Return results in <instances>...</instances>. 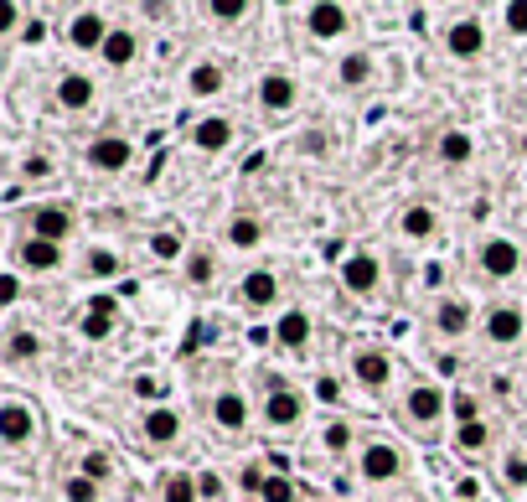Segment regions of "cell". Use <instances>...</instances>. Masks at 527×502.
<instances>
[{
  "label": "cell",
  "mask_w": 527,
  "mask_h": 502,
  "mask_svg": "<svg viewBox=\"0 0 527 502\" xmlns=\"http://www.w3.org/2000/svg\"><path fill=\"white\" fill-rule=\"evenodd\" d=\"M445 415H450V394L440 389V383L419 378V383H409V389H403V420H409L414 430H434Z\"/></svg>",
  "instance_id": "1"
},
{
  "label": "cell",
  "mask_w": 527,
  "mask_h": 502,
  "mask_svg": "<svg viewBox=\"0 0 527 502\" xmlns=\"http://www.w3.org/2000/svg\"><path fill=\"white\" fill-rule=\"evenodd\" d=\"M305 409H310V394L295 389V383H274V389L259 399V415H264L269 430H300Z\"/></svg>",
  "instance_id": "2"
},
{
  "label": "cell",
  "mask_w": 527,
  "mask_h": 502,
  "mask_svg": "<svg viewBox=\"0 0 527 502\" xmlns=\"http://www.w3.org/2000/svg\"><path fill=\"white\" fill-rule=\"evenodd\" d=\"M26 233H31V239H47V244L68 249V239L78 233V213L68 208V202H37V208L26 213Z\"/></svg>",
  "instance_id": "3"
},
{
  "label": "cell",
  "mask_w": 527,
  "mask_h": 502,
  "mask_svg": "<svg viewBox=\"0 0 527 502\" xmlns=\"http://www.w3.org/2000/svg\"><path fill=\"white\" fill-rule=\"evenodd\" d=\"M357 477L383 487V482H398L403 477V451L393 446V440H362L357 446Z\"/></svg>",
  "instance_id": "4"
},
{
  "label": "cell",
  "mask_w": 527,
  "mask_h": 502,
  "mask_svg": "<svg viewBox=\"0 0 527 502\" xmlns=\"http://www.w3.org/2000/svg\"><path fill=\"white\" fill-rule=\"evenodd\" d=\"M476 264H481L486 280H512L522 270V244L507 239V233H486L481 249H476Z\"/></svg>",
  "instance_id": "5"
},
{
  "label": "cell",
  "mask_w": 527,
  "mask_h": 502,
  "mask_svg": "<svg viewBox=\"0 0 527 502\" xmlns=\"http://www.w3.org/2000/svg\"><path fill=\"white\" fill-rule=\"evenodd\" d=\"M341 290L357 295V301H372V295L383 290V259L367 254V249L347 254V259H341Z\"/></svg>",
  "instance_id": "6"
},
{
  "label": "cell",
  "mask_w": 527,
  "mask_h": 502,
  "mask_svg": "<svg viewBox=\"0 0 527 502\" xmlns=\"http://www.w3.org/2000/svg\"><path fill=\"white\" fill-rule=\"evenodd\" d=\"M11 259H16V270H21V275H57L62 264H68V249H62V244H47V239H31V233H21L16 249H11Z\"/></svg>",
  "instance_id": "7"
},
{
  "label": "cell",
  "mask_w": 527,
  "mask_h": 502,
  "mask_svg": "<svg viewBox=\"0 0 527 502\" xmlns=\"http://www.w3.org/2000/svg\"><path fill=\"white\" fill-rule=\"evenodd\" d=\"M109 32H114V21L99 6H88V11H73L68 16V32H62V37H68L73 52H93V57H99L104 42H109Z\"/></svg>",
  "instance_id": "8"
},
{
  "label": "cell",
  "mask_w": 527,
  "mask_h": 502,
  "mask_svg": "<svg viewBox=\"0 0 527 502\" xmlns=\"http://www.w3.org/2000/svg\"><path fill=\"white\" fill-rule=\"evenodd\" d=\"M305 37L310 42H341L352 32V11L336 6V0H316V6H305Z\"/></svg>",
  "instance_id": "9"
},
{
  "label": "cell",
  "mask_w": 527,
  "mask_h": 502,
  "mask_svg": "<svg viewBox=\"0 0 527 502\" xmlns=\"http://www.w3.org/2000/svg\"><path fill=\"white\" fill-rule=\"evenodd\" d=\"M37 430H42V420H37V409H31L26 399H0V440H6L11 451H21V446H31L37 440Z\"/></svg>",
  "instance_id": "10"
},
{
  "label": "cell",
  "mask_w": 527,
  "mask_h": 502,
  "mask_svg": "<svg viewBox=\"0 0 527 502\" xmlns=\"http://www.w3.org/2000/svg\"><path fill=\"white\" fill-rule=\"evenodd\" d=\"M83 161L99 171V176H119V171H130L135 145L124 140V135H93V140L83 145Z\"/></svg>",
  "instance_id": "11"
},
{
  "label": "cell",
  "mask_w": 527,
  "mask_h": 502,
  "mask_svg": "<svg viewBox=\"0 0 527 502\" xmlns=\"http://www.w3.org/2000/svg\"><path fill=\"white\" fill-rule=\"evenodd\" d=\"M300 104V78L290 68H264L259 73V109L264 114H290Z\"/></svg>",
  "instance_id": "12"
},
{
  "label": "cell",
  "mask_w": 527,
  "mask_h": 502,
  "mask_svg": "<svg viewBox=\"0 0 527 502\" xmlns=\"http://www.w3.org/2000/svg\"><path fill=\"white\" fill-rule=\"evenodd\" d=\"M481 337H486L491 347H517V342L527 337V311L512 306V301L491 306V311L481 316Z\"/></svg>",
  "instance_id": "13"
},
{
  "label": "cell",
  "mask_w": 527,
  "mask_h": 502,
  "mask_svg": "<svg viewBox=\"0 0 527 502\" xmlns=\"http://www.w3.org/2000/svg\"><path fill=\"white\" fill-rule=\"evenodd\" d=\"M429 321H434V332H440L445 342H460V337H471V327H476V306L465 301V295H440L434 311H429Z\"/></svg>",
  "instance_id": "14"
},
{
  "label": "cell",
  "mask_w": 527,
  "mask_h": 502,
  "mask_svg": "<svg viewBox=\"0 0 527 502\" xmlns=\"http://www.w3.org/2000/svg\"><path fill=\"white\" fill-rule=\"evenodd\" d=\"M352 383L362 394H383L388 383H393V358L383 347H357L352 352Z\"/></svg>",
  "instance_id": "15"
},
{
  "label": "cell",
  "mask_w": 527,
  "mask_h": 502,
  "mask_svg": "<svg viewBox=\"0 0 527 502\" xmlns=\"http://www.w3.org/2000/svg\"><path fill=\"white\" fill-rule=\"evenodd\" d=\"M445 52L460 57V63H471V57L486 52V21L481 16H455L445 26Z\"/></svg>",
  "instance_id": "16"
},
{
  "label": "cell",
  "mask_w": 527,
  "mask_h": 502,
  "mask_svg": "<svg viewBox=\"0 0 527 502\" xmlns=\"http://www.w3.org/2000/svg\"><path fill=\"white\" fill-rule=\"evenodd\" d=\"M93 94H99V83H93V73H83V68H68V73L57 78V88H52V99H57L62 114L93 109Z\"/></svg>",
  "instance_id": "17"
},
{
  "label": "cell",
  "mask_w": 527,
  "mask_h": 502,
  "mask_svg": "<svg viewBox=\"0 0 527 502\" xmlns=\"http://www.w3.org/2000/svg\"><path fill=\"white\" fill-rule=\"evenodd\" d=\"M310 337H316V321H310V311L290 306V311L274 316V347H279V352H305Z\"/></svg>",
  "instance_id": "18"
},
{
  "label": "cell",
  "mask_w": 527,
  "mask_h": 502,
  "mask_svg": "<svg viewBox=\"0 0 527 502\" xmlns=\"http://www.w3.org/2000/svg\"><path fill=\"white\" fill-rule=\"evenodd\" d=\"M223 88H228V68H223V63H212V57H197V63L186 68V94H192L197 104L223 99Z\"/></svg>",
  "instance_id": "19"
},
{
  "label": "cell",
  "mask_w": 527,
  "mask_h": 502,
  "mask_svg": "<svg viewBox=\"0 0 527 502\" xmlns=\"http://www.w3.org/2000/svg\"><path fill=\"white\" fill-rule=\"evenodd\" d=\"M248 420H254V409H248V394L243 389H217L212 394V425L217 430L238 435V430H248Z\"/></svg>",
  "instance_id": "20"
},
{
  "label": "cell",
  "mask_w": 527,
  "mask_h": 502,
  "mask_svg": "<svg viewBox=\"0 0 527 502\" xmlns=\"http://www.w3.org/2000/svg\"><path fill=\"white\" fill-rule=\"evenodd\" d=\"M140 435H145V446H176V440H181V415H176V409L171 404H150L145 409V415H140Z\"/></svg>",
  "instance_id": "21"
},
{
  "label": "cell",
  "mask_w": 527,
  "mask_h": 502,
  "mask_svg": "<svg viewBox=\"0 0 527 502\" xmlns=\"http://www.w3.org/2000/svg\"><path fill=\"white\" fill-rule=\"evenodd\" d=\"M238 301H243L248 311H274V306H279V275H274V270H248V275L238 280Z\"/></svg>",
  "instance_id": "22"
},
{
  "label": "cell",
  "mask_w": 527,
  "mask_h": 502,
  "mask_svg": "<svg viewBox=\"0 0 527 502\" xmlns=\"http://www.w3.org/2000/svg\"><path fill=\"white\" fill-rule=\"evenodd\" d=\"M233 120L228 114H202V120L192 125V151H207V156H217V151H228L233 145Z\"/></svg>",
  "instance_id": "23"
},
{
  "label": "cell",
  "mask_w": 527,
  "mask_h": 502,
  "mask_svg": "<svg viewBox=\"0 0 527 502\" xmlns=\"http://www.w3.org/2000/svg\"><path fill=\"white\" fill-rule=\"evenodd\" d=\"M135 57H140V32H135V26H114L104 52H99V63L114 68V73H124V68H135Z\"/></svg>",
  "instance_id": "24"
},
{
  "label": "cell",
  "mask_w": 527,
  "mask_h": 502,
  "mask_svg": "<svg viewBox=\"0 0 527 502\" xmlns=\"http://www.w3.org/2000/svg\"><path fill=\"white\" fill-rule=\"evenodd\" d=\"M398 233L409 244H424V239H434V233H440V213L429 208V202H409V208L398 213Z\"/></svg>",
  "instance_id": "25"
},
{
  "label": "cell",
  "mask_w": 527,
  "mask_h": 502,
  "mask_svg": "<svg viewBox=\"0 0 527 502\" xmlns=\"http://www.w3.org/2000/svg\"><path fill=\"white\" fill-rule=\"evenodd\" d=\"M434 156H440L445 166H455V171L471 166L476 161V135L471 130H445L440 140H434Z\"/></svg>",
  "instance_id": "26"
},
{
  "label": "cell",
  "mask_w": 527,
  "mask_h": 502,
  "mask_svg": "<svg viewBox=\"0 0 527 502\" xmlns=\"http://www.w3.org/2000/svg\"><path fill=\"white\" fill-rule=\"evenodd\" d=\"M223 239H228V249H238V254L259 249V244H264V218H254V213H233L228 228H223Z\"/></svg>",
  "instance_id": "27"
},
{
  "label": "cell",
  "mask_w": 527,
  "mask_h": 502,
  "mask_svg": "<svg viewBox=\"0 0 527 502\" xmlns=\"http://www.w3.org/2000/svg\"><path fill=\"white\" fill-rule=\"evenodd\" d=\"M155 497L161 502H202V487L192 471H166L161 482H155Z\"/></svg>",
  "instance_id": "28"
},
{
  "label": "cell",
  "mask_w": 527,
  "mask_h": 502,
  "mask_svg": "<svg viewBox=\"0 0 527 502\" xmlns=\"http://www.w3.org/2000/svg\"><path fill=\"white\" fill-rule=\"evenodd\" d=\"M372 68H378V63H372V52H347V57H341V63H336V78H341V88H367L372 83Z\"/></svg>",
  "instance_id": "29"
},
{
  "label": "cell",
  "mask_w": 527,
  "mask_h": 502,
  "mask_svg": "<svg viewBox=\"0 0 527 502\" xmlns=\"http://www.w3.org/2000/svg\"><path fill=\"white\" fill-rule=\"evenodd\" d=\"M114 327H119V321H114V306H109V301H99L88 316H78L83 342H109V337H114Z\"/></svg>",
  "instance_id": "30"
},
{
  "label": "cell",
  "mask_w": 527,
  "mask_h": 502,
  "mask_svg": "<svg viewBox=\"0 0 527 502\" xmlns=\"http://www.w3.org/2000/svg\"><path fill=\"white\" fill-rule=\"evenodd\" d=\"M37 358H42V337L16 327V332L6 337V363H11V368H26V363H37Z\"/></svg>",
  "instance_id": "31"
},
{
  "label": "cell",
  "mask_w": 527,
  "mask_h": 502,
  "mask_svg": "<svg viewBox=\"0 0 527 502\" xmlns=\"http://www.w3.org/2000/svg\"><path fill=\"white\" fill-rule=\"evenodd\" d=\"M352 446H357V430H352V420H341V415H336V420L321 430V451H326V456H347Z\"/></svg>",
  "instance_id": "32"
},
{
  "label": "cell",
  "mask_w": 527,
  "mask_h": 502,
  "mask_svg": "<svg viewBox=\"0 0 527 502\" xmlns=\"http://www.w3.org/2000/svg\"><path fill=\"white\" fill-rule=\"evenodd\" d=\"M181 270H186V280H192V285H212V280H217V254L197 244L192 254L181 259Z\"/></svg>",
  "instance_id": "33"
},
{
  "label": "cell",
  "mask_w": 527,
  "mask_h": 502,
  "mask_svg": "<svg viewBox=\"0 0 527 502\" xmlns=\"http://www.w3.org/2000/svg\"><path fill=\"white\" fill-rule=\"evenodd\" d=\"M150 254L171 264V259H186V254H192V249H186V239H181V228H155V233H150Z\"/></svg>",
  "instance_id": "34"
},
{
  "label": "cell",
  "mask_w": 527,
  "mask_h": 502,
  "mask_svg": "<svg viewBox=\"0 0 527 502\" xmlns=\"http://www.w3.org/2000/svg\"><path fill=\"white\" fill-rule=\"evenodd\" d=\"M83 270H88L93 280H114V275H124V259H119L114 249H88V254H83Z\"/></svg>",
  "instance_id": "35"
},
{
  "label": "cell",
  "mask_w": 527,
  "mask_h": 502,
  "mask_svg": "<svg viewBox=\"0 0 527 502\" xmlns=\"http://www.w3.org/2000/svg\"><path fill=\"white\" fill-rule=\"evenodd\" d=\"M259 502H300V482L285 477V471H269L259 487Z\"/></svg>",
  "instance_id": "36"
},
{
  "label": "cell",
  "mask_w": 527,
  "mask_h": 502,
  "mask_svg": "<svg viewBox=\"0 0 527 502\" xmlns=\"http://www.w3.org/2000/svg\"><path fill=\"white\" fill-rule=\"evenodd\" d=\"M491 446V430H486V420H476V425H455V451H465V456H481Z\"/></svg>",
  "instance_id": "37"
},
{
  "label": "cell",
  "mask_w": 527,
  "mask_h": 502,
  "mask_svg": "<svg viewBox=\"0 0 527 502\" xmlns=\"http://www.w3.org/2000/svg\"><path fill=\"white\" fill-rule=\"evenodd\" d=\"M496 26H502L507 37H527V0H512V6L496 11Z\"/></svg>",
  "instance_id": "38"
},
{
  "label": "cell",
  "mask_w": 527,
  "mask_h": 502,
  "mask_svg": "<svg viewBox=\"0 0 527 502\" xmlns=\"http://www.w3.org/2000/svg\"><path fill=\"white\" fill-rule=\"evenodd\" d=\"M62 497H68V502H93V497H99V482L83 477V471H73V477L62 482Z\"/></svg>",
  "instance_id": "39"
},
{
  "label": "cell",
  "mask_w": 527,
  "mask_h": 502,
  "mask_svg": "<svg viewBox=\"0 0 527 502\" xmlns=\"http://www.w3.org/2000/svg\"><path fill=\"white\" fill-rule=\"evenodd\" d=\"M450 415H455V425H476L481 420V399L476 394H450Z\"/></svg>",
  "instance_id": "40"
},
{
  "label": "cell",
  "mask_w": 527,
  "mask_h": 502,
  "mask_svg": "<svg viewBox=\"0 0 527 502\" xmlns=\"http://www.w3.org/2000/svg\"><path fill=\"white\" fill-rule=\"evenodd\" d=\"M52 156H26L21 161V182H52Z\"/></svg>",
  "instance_id": "41"
},
{
  "label": "cell",
  "mask_w": 527,
  "mask_h": 502,
  "mask_svg": "<svg viewBox=\"0 0 527 502\" xmlns=\"http://www.w3.org/2000/svg\"><path fill=\"white\" fill-rule=\"evenodd\" d=\"M21 21H26V6L21 0H6V6H0V37H16Z\"/></svg>",
  "instance_id": "42"
},
{
  "label": "cell",
  "mask_w": 527,
  "mask_h": 502,
  "mask_svg": "<svg viewBox=\"0 0 527 502\" xmlns=\"http://www.w3.org/2000/svg\"><path fill=\"white\" fill-rule=\"evenodd\" d=\"M21 306V270L0 275V311H16Z\"/></svg>",
  "instance_id": "43"
},
{
  "label": "cell",
  "mask_w": 527,
  "mask_h": 502,
  "mask_svg": "<svg viewBox=\"0 0 527 502\" xmlns=\"http://www.w3.org/2000/svg\"><path fill=\"white\" fill-rule=\"evenodd\" d=\"M207 16H212V21H243V16H248V6H243V0H212Z\"/></svg>",
  "instance_id": "44"
},
{
  "label": "cell",
  "mask_w": 527,
  "mask_h": 502,
  "mask_svg": "<svg viewBox=\"0 0 527 502\" xmlns=\"http://www.w3.org/2000/svg\"><path fill=\"white\" fill-rule=\"evenodd\" d=\"M197 487H202V502H217L228 492V482H223V471H197Z\"/></svg>",
  "instance_id": "45"
},
{
  "label": "cell",
  "mask_w": 527,
  "mask_h": 502,
  "mask_svg": "<svg viewBox=\"0 0 527 502\" xmlns=\"http://www.w3.org/2000/svg\"><path fill=\"white\" fill-rule=\"evenodd\" d=\"M502 477H507V487H527V456H507Z\"/></svg>",
  "instance_id": "46"
},
{
  "label": "cell",
  "mask_w": 527,
  "mask_h": 502,
  "mask_svg": "<svg viewBox=\"0 0 527 502\" xmlns=\"http://www.w3.org/2000/svg\"><path fill=\"white\" fill-rule=\"evenodd\" d=\"M83 477H93V482H104V477H109V456H104V451H93V456H83Z\"/></svg>",
  "instance_id": "47"
},
{
  "label": "cell",
  "mask_w": 527,
  "mask_h": 502,
  "mask_svg": "<svg viewBox=\"0 0 527 502\" xmlns=\"http://www.w3.org/2000/svg\"><path fill=\"white\" fill-rule=\"evenodd\" d=\"M316 399H321V404H336V399H341V378L321 373V378H316Z\"/></svg>",
  "instance_id": "48"
},
{
  "label": "cell",
  "mask_w": 527,
  "mask_h": 502,
  "mask_svg": "<svg viewBox=\"0 0 527 502\" xmlns=\"http://www.w3.org/2000/svg\"><path fill=\"white\" fill-rule=\"evenodd\" d=\"M26 42H31V47L47 42V26H42V21H26Z\"/></svg>",
  "instance_id": "49"
}]
</instances>
